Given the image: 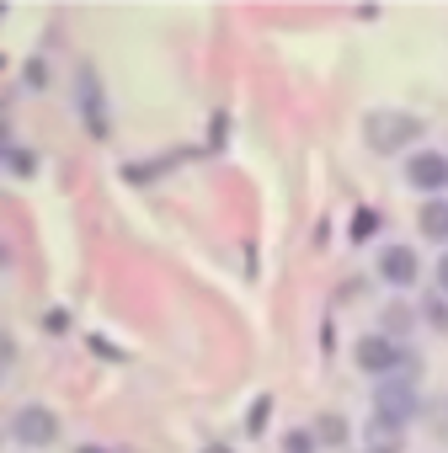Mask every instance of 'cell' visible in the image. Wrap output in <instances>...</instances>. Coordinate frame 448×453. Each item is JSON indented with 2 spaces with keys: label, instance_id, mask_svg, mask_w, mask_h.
<instances>
[{
  "label": "cell",
  "instance_id": "6da1fadb",
  "mask_svg": "<svg viewBox=\"0 0 448 453\" xmlns=\"http://www.w3.org/2000/svg\"><path fill=\"white\" fill-rule=\"evenodd\" d=\"M363 139L374 144V150H406V144H416L421 139V118H411V112H368V123H363Z\"/></svg>",
  "mask_w": 448,
  "mask_h": 453
},
{
  "label": "cell",
  "instance_id": "7a4b0ae2",
  "mask_svg": "<svg viewBox=\"0 0 448 453\" xmlns=\"http://www.w3.org/2000/svg\"><path fill=\"white\" fill-rule=\"evenodd\" d=\"M374 411H379V421L406 426V421L416 416V389H411V379H384V384L374 389Z\"/></svg>",
  "mask_w": 448,
  "mask_h": 453
},
{
  "label": "cell",
  "instance_id": "3957f363",
  "mask_svg": "<svg viewBox=\"0 0 448 453\" xmlns=\"http://www.w3.org/2000/svg\"><path fill=\"white\" fill-rule=\"evenodd\" d=\"M12 437H17L22 448H49V442L59 437V416L43 411V405H22V411L12 416Z\"/></svg>",
  "mask_w": 448,
  "mask_h": 453
},
{
  "label": "cell",
  "instance_id": "277c9868",
  "mask_svg": "<svg viewBox=\"0 0 448 453\" xmlns=\"http://www.w3.org/2000/svg\"><path fill=\"white\" fill-rule=\"evenodd\" d=\"M352 357H358L363 373H379V379H390V373L400 368V347H395V336H363Z\"/></svg>",
  "mask_w": 448,
  "mask_h": 453
},
{
  "label": "cell",
  "instance_id": "5b68a950",
  "mask_svg": "<svg viewBox=\"0 0 448 453\" xmlns=\"http://www.w3.org/2000/svg\"><path fill=\"white\" fill-rule=\"evenodd\" d=\"M406 181H411L416 192H437V187H448V155H437V150L411 155V160H406Z\"/></svg>",
  "mask_w": 448,
  "mask_h": 453
},
{
  "label": "cell",
  "instance_id": "8992f818",
  "mask_svg": "<svg viewBox=\"0 0 448 453\" xmlns=\"http://www.w3.org/2000/svg\"><path fill=\"white\" fill-rule=\"evenodd\" d=\"M379 278H384L390 288H411V283H416V251H411V246H384Z\"/></svg>",
  "mask_w": 448,
  "mask_h": 453
},
{
  "label": "cell",
  "instance_id": "52a82bcc",
  "mask_svg": "<svg viewBox=\"0 0 448 453\" xmlns=\"http://www.w3.org/2000/svg\"><path fill=\"white\" fill-rule=\"evenodd\" d=\"M81 112L91 118V134L107 139V112H102V91H97V75L91 70H81Z\"/></svg>",
  "mask_w": 448,
  "mask_h": 453
},
{
  "label": "cell",
  "instance_id": "ba28073f",
  "mask_svg": "<svg viewBox=\"0 0 448 453\" xmlns=\"http://www.w3.org/2000/svg\"><path fill=\"white\" fill-rule=\"evenodd\" d=\"M416 230H421L427 241H448V203H443V197H432V203L421 208V219H416Z\"/></svg>",
  "mask_w": 448,
  "mask_h": 453
},
{
  "label": "cell",
  "instance_id": "9c48e42d",
  "mask_svg": "<svg viewBox=\"0 0 448 453\" xmlns=\"http://www.w3.org/2000/svg\"><path fill=\"white\" fill-rule=\"evenodd\" d=\"M315 442L342 448V442H347V421H342V416H321V421H315Z\"/></svg>",
  "mask_w": 448,
  "mask_h": 453
},
{
  "label": "cell",
  "instance_id": "30bf717a",
  "mask_svg": "<svg viewBox=\"0 0 448 453\" xmlns=\"http://www.w3.org/2000/svg\"><path fill=\"white\" fill-rule=\"evenodd\" d=\"M267 411H273V400H257V405H251V416H246V432H251V437H262V426H267Z\"/></svg>",
  "mask_w": 448,
  "mask_h": 453
},
{
  "label": "cell",
  "instance_id": "8fae6325",
  "mask_svg": "<svg viewBox=\"0 0 448 453\" xmlns=\"http://www.w3.org/2000/svg\"><path fill=\"white\" fill-rule=\"evenodd\" d=\"M283 453H315V432H289L283 437Z\"/></svg>",
  "mask_w": 448,
  "mask_h": 453
},
{
  "label": "cell",
  "instance_id": "7c38bea8",
  "mask_svg": "<svg viewBox=\"0 0 448 453\" xmlns=\"http://www.w3.org/2000/svg\"><path fill=\"white\" fill-rule=\"evenodd\" d=\"M27 86H33V91L49 86V65H43V59H27Z\"/></svg>",
  "mask_w": 448,
  "mask_h": 453
},
{
  "label": "cell",
  "instance_id": "4fadbf2b",
  "mask_svg": "<svg viewBox=\"0 0 448 453\" xmlns=\"http://www.w3.org/2000/svg\"><path fill=\"white\" fill-rule=\"evenodd\" d=\"M6 160H12V171H17V176H33V155H27V150H17V144H12V150H6Z\"/></svg>",
  "mask_w": 448,
  "mask_h": 453
},
{
  "label": "cell",
  "instance_id": "5bb4252c",
  "mask_svg": "<svg viewBox=\"0 0 448 453\" xmlns=\"http://www.w3.org/2000/svg\"><path fill=\"white\" fill-rule=\"evenodd\" d=\"M384 326H390V331H384V336H400V331H406V326H411V310H400V304H395V310H390V315H384Z\"/></svg>",
  "mask_w": 448,
  "mask_h": 453
},
{
  "label": "cell",
  "instance_id": "9a60e30c",
  "mask_svg": "<svg viewBox=\"0 0 448 453\" xmlns=\"http://www.w3.org/2000/svg\"><path fill=\"white\" fill-rule=\"evenodd\" d=\"M427 320H432V326H443V331H448V310H443V304H437V299H432V304H427Z\"/></svg>",
  "mask_w": 448,
  "mask_h": 453
},
{
  "label": "cell",
  "instance_id": "2e32d148",
  "mask_svg": "<svg viewBox=\"0 0 448 453\" xmlns=\"http://www.w3.org/2000/svg\"><path fill=\"white\" fill-rule=\"evenodd\" d=\"M437 283H443V294H448V257L437 262Z\"/></svg>",
  "mask_w": 448,
  "mask_h": 453
},
{
  "label": "cell",
  "instance_id": "e0dca14e",
  "mask_svg": "<svg viewBox=\"0 0 448 453\" xmlns=\"http://www.w3.org/2000/svg\"><path fill=\"white\" fill-rule=\"evenodd\" d=\"M203 453H230V448H224V442H208V448H203Z\"/></svg>",
  "mask_w": 448,
  "mask_h": 453
},
{
  "label": "cell",
  "instance_id": "ac0fdd59",
  "mask_svg": "<svg viewBox=\"0 0 448 453\" xmlns=\"http://www.w3.org/2000/svg\"><path fill=\"white\" fill-rule=\"evenodd\" d=\"M81 453H107V448H81Z\"/></svg>",
  "mask_w": 448,
  "mask_h": 453
},
{
  "label": "cell",
  "instance_id": "d6986e66",
  "mask_svg": "<svg viewBox=\"0 0 448 453\" xmlns=\"http://www.w3.org/2000/svg\"><path fill=\"white\" fill-rule=\"evenodd\" d=\"M374 453H390V448H374Z\"/></svg>",
  "mask_w": 448,
  "mask_h": 453
}]
</instances>
